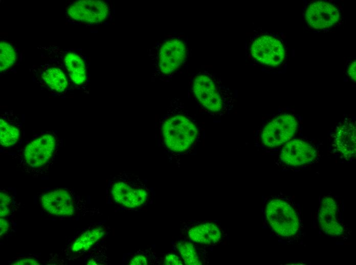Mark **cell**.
Here are the masks:
<instances>
[{
	"label": "cell",
	"mask_w": 356,
	"mask_h": 265,
	"mask_svg": "<svg viewBox=\"0 0 356 265\" xmlns=\"http://www.w3.org/2000/svg\"><path fill=\"white\" fill-rule=\"evenodd\" d=\"M337 149L347 160L355 156L356 129L353 122L346 121L337 129L334 139Z\"/></svg>",
	"instance_id": "5bb4252c"
},
{
	"label": "cell",
	"mask_w": 356,
	"mask_h": 265,
	"mask_svg": "<svg viewBox=\"0 0 356 265\" xmlns=\"http://www.w3.org/2000/svg\"><path fill=\"white\" fill-rule=\"evenodd\" d=\"M87 264H96V263L94 260H90L87 262Z\"/></svg>",
	"instance_id": "83f0119b"
},
{
	"label": "cell",
	"mask_w": 356,
	"mask_h": 265,
	"mask_svg": "<svg viewBox=\"0 0 356 265\" xmlns=\"http://www.w3.org/2000/svg\"><path fill=\"white\" fill-rule=\"evenodd\" d=\"M158 55L159 71L163 74H169L184 63L186 56V46L180 39H169L161 46Z\"/></svg>",
	"instance_id": "ba28073f"
},
{
	"label": "cell",
	"mask_w": 356,
	"mask_h": 265,
	"mask_svg": "<svg viewBox=\"0 0 356 265\" xmlns=\"http://www.w3.org/2000/svg\"><path fill=\"white\" fill-rule=\"evenodd\" d=\"M40 202L48 213L56 216H71L74 214L72 197L69 191L57 189L42 195Z\"/></svg>",
	"instance_id": "7c38bea8"
},
{
	"label": "cell",
	"mask_w": 356,
	"mask_h": 265,
	"mask_svg": "<svg viewBox=\"0 0 356 265\" xmlns=\"http://www.w3.org/2000/svg\"><path fill=\"white\" fill-rule=\"evenodd\" d=\"M20 136L18 127L1 118L0 120V142L2 146L9 147L15 144Z\"/></svg>",
	"instance_id": "ffe728a7"
},
{
	"label": "cell",
	"mask_w": 356,
	"mask_h": 265,
	"mask_svg": "<svg viewBox=\"0 0 356 265\" xmlns=\"http://www.w3.org/2000/svg\"><path fill=\"white\" fill-rule=\"evenodd\" d=\"M55 136L44 134L30 142L24 150V157L27 164L32 168H38L46 164L54 152Z\"/></svg>",
	"instance_id": "9c48e42d"
},
{
	"label": "cell",
	"mask_w": 356,
	"mask_h": 265,
	"mask_svg": "<svg viewBox=\"0 0 356 265\" xmlns=\"http://www.w3.org/2000/svg\"><path fill=\"white\" fill-rule=\"evenodd\" d=\"M296 118L292 115H279L269 122L261 133L262 143L269 148L278 147L288 142L296 134Z\"/></svg>",
	"instance_id": "5b68a950"
},
{
	"label": "cell",
	"mask_w": 356,
	"mask_h": 265,
	"mask_svg": "<svg viewBox=\"0 0 356 265\" xmlns=\"http://www.w3.org/2000/svg\"><path fill=\"white\" fill-rule=\"evenodd\" d=\"M339 17L338 9L332 4L323 1L310 4L305 13L307 23L316 29L332 26L337 22Z\"/></svg>",
	"instance_id": "8fae6325"
},
{
	"label": "cell",
	"mask_w": 356,
	"mask_h": 265,
	"mask_svg": "<svg viewBox=\"0 0 356 265\" xmlns=\"http://www.w3.org/2000/svg\"><path fill=\"white\" fill-rule=\"evenodd\" d=\"M64 65L73 82L83 84L86 79V69L83 59L75 52H69L64 57Z\"/></svg>",
	"instance_id": "2e32d148"
},
{
	"label": "cell",
	"mask_w": 356,
	"mask_h": 265,
	"mask_svg": "<svg viewBox=\"0 0 356 265\" xmlns=\"http://www.w3.org/2000/svg\"><path fill=\"white\" fill-rule=\"evenodd\" d=\"M192 91L198 102L208 111L220 113L226 108V92L210 74L196 75L193 81Z\"/></svg>",
	"instance_id": "277c9868"
},
{
	"label": "cell",
	"mask_w": 356,
	"mask_h": 265,
	"mask_svg": "<svg viewBox=\"0 0 356 265\" xmlns=\"http://www.w3.org/2000/svg\"><path fill=\"white\" fill-rule=\"evenodd\" d=\"M17 61V54L12 46L7 42L1 41L0 70L4 71L13 66Z\"/></svg>",
	"instance_id": "44dd1931"
},
{
	"label": "cell",
	"mask_w": 356,
	"mask_h": 265,
	"mask_svg": "<svg viewBox=\"0 0 356 265\" xmlns=\"http://www.w3.org/2000/svg\"><path fill=\"white\" fill-rule=\"evenodd\" d=\"M110 194L115 203L129 209L145 206L150 201L151 193L139 177L125 173L112 183Z\"/></svg>",
	"instance_id": "7a4b0ae2"
},
{
	"label": "cell",
	"mask_w": 356,
	"mask_h": 265,
	"mask_svg": "<svg viewBox=\"0 0 356 265\" xmlns=\"http://www.w3.org/2000/svg\"><path fill=\"white\" fill-rule=\"evenodd\" d=\"M105 231L103 227H97L86 230L73 242L71 250L73 252H77L89 249L104 235Z\"/></svg>",
	"instance_id": "e0dca14e"
},
{
	"label": "cell",
	"mask_w": 356,
	"mask_h": 265,
	"mask_svg": "<svg viewBox=\"0 0 356 265\" xmlns=\"http://www.w3.org/2000/svg\"><path fill=\"white\" fill-rule=\"evenodd\" d=\"M160 124V134L164 144L173 152H185L196 140V125L185 114L177 113L166 116Z\"/></svg>",
	"instance_id": "6da1fadb"
},
{
	"label": "cell",
	"mask_w": 356,
	"mask_h": 265,
	"mask_svg": "<svg viewBox=\"0 0 356 265\" xmlns=\"http://www.w3.org/2000/svg\"><path fill=\"white\" fill-rule=\"evenodd\" d=\"M9 228V221L4 218L0 219V235L1 237L5 235Z\"/></svg>",
	"instance_id": "484cf974"
},
{
	"label": "cell",
	"mask_w": 356,
	"mask_h": 265,
	"mask_svg": "<svg viewBox=\"0 0 356 265\" xmlns=\"http://www.w3.org/2000/svg\"><path fill=\"white\" fill-rule=\"evenodd\" d=\"M176 249L184 263L187 265L202 264L199 255L191 242L180 241L176 244Z\"/></svg>",
	"instance_id": "d6986e66"
},
{
	"label": "cell",
	"mask_w": 356,
	"mask_h": 265,
	"mask_svg": "<svg viewBox=\"0 0 356 265\" xmlns=\"http://www.w3.org/2000/svg\"><path fill=\"white\" fill-rule=\"evenodd\" d=\"M44 82L52 90L57 92L64 91L68 86L66 76L63 71L56 67L47 68L41 75Z\"/></svg>",
	"instance_id": "ac0fdd59"
},
{
	"label": "cell",
	"mask_w": 356,
	"mask_h": 265,
	"mask_svg": "<svg viewBox=\"0 0 356 265\" xmlns=\"http://www.w3.org/2000/svg\"><path fill=\"white\" fill-rule=\"evenodd\" d=\"M148 263L146 256L140 254L134 255L128 261V264L130 265H146Z\"/></svg>",
	"instance_id": "cb8c5ba5"
},
{
	"label": "cell",
	"mask_w": 356,
	"mask_h": 265,
	"mask_svg": "<svg viewBox=\"0 0 356 265\" xmlns=\"http://www.w3.org/2000/svg\"><path fill=\"white\" fill-rule=\"evenodd\" d=\"M12 264L16 265H25V264H30V265H36L39 264V262L34 259L28 258H23L12 263Z\"/></svg>",
	"instance_id": "d4e9b609"
},
{
	"label": "cell",
	"mask_w": 356,
	"mask_h": 265,
	"mask_svg": "<svg viewBox=\"0 0 356 265\" xmlns=\"http://www.w3.org/2000/svg\"><path fill=\"white\" fill-rule=\"evenodd\" d=\"M68 16L77 21L91 24L103 22L108 17L109 8L102 1L80 0L72 3L66 9Z\"/></svg>",
	"instance_id": "8992f818"
},
{
	"label": "cell",
	"mask_w": 356,
	"mask_h": 265,
	"mask_svg": "<svg viewBox=\"0 0 356 265\" xmlns=\"http://www.w3.org/2000/svg\"><path fill=\"white\" fill-rule=\"evenodd\" d=\"M11 210V199L10 196L5 192L0 194V217L4 218L10 215Z\"/></svg>",
	"instance_id": "7402d4cb"
},
{
	"label": "cell",
	"mask_w": 356,
	"mask_h": 265,
	"mask_svg": "<svg viewBox=\"0 0 356 265\" xmlns=\"http://www.w3.org/2000/svg\"><path fill=\"white\" fill-rule=\"evenodd\" d=\"M250 51L257 61L270 66L279 65L285 57L284 48L281 41L269 35L256 39L252 44Z\"/></svg>",
	"instance_id": "52a82bcc"
},
{
	"label": "cell",
	"mask_w": 356,
	"mask_h": 265,
	"mask_svg": "<svg viewBox=\"0 0 356 265\" xmlns=\"http://www.w3.org/2000/svg\"><path fill=\"white\" fill-rule=\"evenodd\" d=\"M316 156V150L312 145L302 140L295 139L285 143L279 157L284 164L297 167L312 163Z\"/></svg>",
	"instance_id": "30bf717a"
},
{
	"label": "cell",
	"mask_w": 356,
	"mask_h": 265,
	"mask_svg": "<svg viewBox=\"0 0 356 265\" xmlns=\"http://www.w3.org/2000/svg\"><path fill=\"white\" fill-rule=\"evenodd\" d=\"M348 73L351 79L355 82V61H353L350 65Z\"/></svg>",
	"instance_id": "4316f807"
},
{
	"label": "cell",
	"mask_w": 356,
	"mask_h": 265,
	"mask_svg": "<svg viewBox=\"0 0 356 265\" xmlns=\"http://www.w3.org/2000/svg\"><path fill=\"white\" fill-rule=\"evenodd\" d=\"M188 236L193 242L211 245L216 244L221 240L220 227L214 222H203L190 227L187 231Z\"/></svg>",
	"instance_id": "9a60e30c"
},
{
	"label": "cell",
	"mask_w": 356,
	"mask_h": 265,
	"mask_svg": "<svg viewBox=\"0 0 356 265\" xmlns=\"http://www.w3.org/2000/svg\"><path fill=\"white\" fill-rule=\"evenodd\" d=\"M183 263L184 262L181 257L172 253L167 254L163 260L164 264L182 265Z\"/></svg>",
	"instance_id": "603a6c76"
},
{
	"label": "cell",
	"mask_w": 356,
	"mask_h": 265,
	"mask_svg": "<svg viewBox=\"0 0 356 265\" xmlns=\"http://www.w3.org/2000/svg\"><path fill=\"white\" fill-rule=\"evenodd\" d=\"M266 220L271 229L282 237H291L298 232L300 223L294 208L280 199L270 200L265 207Z\"/></svg>",
	"instance_id": "3957f363"
},
{
	"label": "cell",
	"mask_w": 356,
	"mask_h": 265,
	"mask_svg": "<svg viewBox=\"0 0 356 265\" xmlns=\"http://www.w3.org/2000/svg\"><path fill=\"white\" fill-rule=\"evenodd\" d=\"M318 221L321 229L327 235L339 236L343 228L338 219V206L335 200L330 196L322 198L320 204Z\"/></svg>",
	"instance_id": "4fadbf2b"
}]
</instances>
